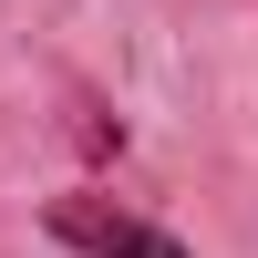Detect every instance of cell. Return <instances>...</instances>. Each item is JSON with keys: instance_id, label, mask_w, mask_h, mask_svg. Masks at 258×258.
<instances>
[{"instance_id": "obj_1", "label": "cell", "mask_w": 258, "mask_h": 258, "mask_svg": "<svg viewBox=\"0 0 258 258\" xmlns=\"http://www.w3.org/2000/svg\"><path fill=\"white\" fill-rule=\"evenodd\" d=\"M52 227L62 248H83V258H186L176 227H155V217H124V207H103V197H52Z\"/></svg>"}]
</instances>
